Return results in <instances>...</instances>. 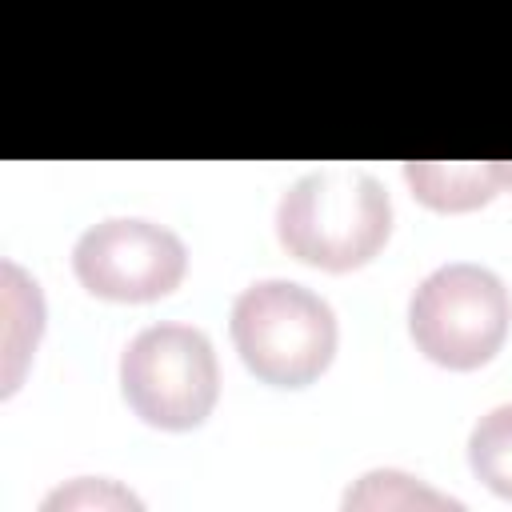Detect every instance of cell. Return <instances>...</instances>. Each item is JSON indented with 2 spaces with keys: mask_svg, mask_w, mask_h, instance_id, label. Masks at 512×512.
Listing matches in <instances>:
<instances>
[{
  "mask_svg": "<svg viewBox=\"0 0 512 512\" xmlns=\"http://www.w3.org/2000/svg\"><path fill=\"white\" fill-rule=\"evenodd\" d=\"M232 344L264 384L300 388L332 364L336 316L304 284L256 280L232 304Z\"/></svg>",
  "mask_w": 512,
  "mask_h": 512,
  "instance_id": "obj_2",
  "label": "cell"
},
{
  "mask_svg": "<svg viewBox=\"0 0 512 512\" xmlns=\"http://www.w3.org/2000/svg\"><path fill=\"white\" fill-rule=\"evenodd\" d=\"M404 176L412 192L440 208V212H464L476 204H488L500 192V172L496 164H440V160H408Z\"/></svg>",
  "mask_w": 512,
  "mask_h": 512,
  "instance_id": "obj_6",
  "label": "cell"
},
{
  "mask_svg": "<svg viewBox=\"0 0 512 512\" xmlns=\"http://www.w3.org/2000/svg\"><path fill=\"white\" fill-rule=\"evenodd\" d=\"M496 172H500V184H512V164H496Z\"/></svg>",
  "mask_w": 512,
  "mask_h": 512,
  "instance_id": "obj_10",
  "label": "cell"
},
{
  "mask_svg": "<svg viewBox=\"0 0 512 512\" xmlns=\"http://www.w3.org/2000/svg\"><path fill=\"white\" fill-rule=\"evenodd\" d=\"M388 232V188L360 168L308 172L276 204V236L288 256L328 272L368 264L384 248Z\"/></svg>",
  "mask_w": 512,
  "mask_h": 512,
  "instance_id": "obj_1",
  "label": "cell"
},
{
  "mask_svg": "<svg viewBox=\"0 0 512 512\" xmlns=\"http://www.w3.org/2000/svg\"><path fill=\"white\" fill-rule=\"evenodd\" d=\"M216 352L192 324H152L120 356V388L132 412L156 428H196L216 404Z\"/></svg>",
  "mask_w": 512,
  "mask_h": 512,
  "instance_id": "obj_4",
  "label": "cell"
},
{
  "mask_svg": "<svg viewBox=\"0 0 512 512\" xmlns=\"http://www.w3.org/2000/svg\"><path fill=\"white\" fill-rule=\"evenodd\" d=\"M188 252L180 236L156 220L108 216L80 232L72 248V268L92 296L104 300H156L168 296L184 276Z\"/></svg>",
  "mask_w": 512,
  "mask_h": 512,
  "instance_id": "obj_5",
  "label": "cell"
},
{
  "mask_svg": "<svg viewBox=\"0 0 512 512\" xmlns=\"http://www.w3.org/2000/svg\"><path fill=\"white\" fill-rule=\"evenodd\" d=\"M40 508L44 512H52V508H140V500L128 488L112 484V480H88V476H80L68 488H56L52 496H44Z\"/></svg>",
  "mask_w": 512,
  "mask_h": 512,
  "instance_id": "obj_9",
  "label": "cell"
},
{
  "mask_svg": "<svg viewBox=\"0 0 512 512\" xmlns=\"http://www.w3.org/2000/svg\"><path fill=\"white\" fill-rule=\"evenodd\" d=\"M344 508H460V500L412 480L396 468H376L344 492Z\"/></svg>",
  "mask_w": 512,
  "mask_h": 512,
  "instance_id": "obj_8",
  "label": "cell"
},
{
  "mask_svg": "<svg viewBox=\"0 0 512 512\" xmlns=\"http://www.w3.org/2000/svg\"><path fill=\"white\" fill-rule=\"evenodd\" d=\"M512 320L508 288L480 264H444L420 280L408 304V332L416 348L444 368H480L504 344Z\"/></svg>",
  "mask_w": 512,
  "mask_h": 512,
  "instance_id": "obj_3",
  "label": "cell"
},
{
  "mask_svg": "<svg viewBox=\"0 0 512 512\" xmlns=\"http://www.w3.org/2000/svg\"><path fill=\"white\" fill-rule=\"evenodd\" d=\"M468 464L496 496L512 500V404H496L476 420L468 436Z\"/></svg>",
  "mask_w": 512,
  "mask_h": 512,
  "instance_id": "obj_7",
  "label": "cell"
}]
</instances>
